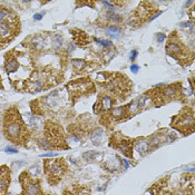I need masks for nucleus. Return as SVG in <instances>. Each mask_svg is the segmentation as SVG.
<instances>
[{
  "instance_id": "1",
  "label": "nucleus",
  "mask_w": 195,
  "mask_h": 195,
  "mask_svg": "<svg viewBox=\"0 0 195 195\" xmlns=\"http://www.w3.org/2000/svg\"><path fill=\"white\" fill-rule=\"evenodd\" d=\"M5 133L10 139L18 140L22 134V126L17 118H10L5 124Z\"/></svg>"
},
{
  "instance_id": "2",
  "label": "nucleus",
  "mask_w": 195,
  "mask_h": 195,
  "mask_svg": "<svg viewBox=\"0 0 195 195\" xmlns=\"http://www.w3.org/2000/svg\"><path fill=\"white\" fill-rule=\"evenodd\" d=\"M45 165L50 177H59L66 167L63 161H47Z\"/></svg>"
},
{
  "instance_id": "3",
  "label": "nucleus",
  "mask_w": 195,
  "mask_h": 195,
  "mask_svg": "<svg viewBox=\"0 0 195 195\" xmlns=\"http://www.w3.org/2000/svg\"><path fill=\"white\" fill-rule=\"evenodd\" d=\"M45 105L50 108V109H56L57 107L59 106L60 104V95H59V92H52L48 96H46L45 98Z\"/></svg>"
},
{
  "instance_id": "4",
  "label": "nucleus",
  "mask_w": 195,
  "mask_h": 195,
  "mask_svg": "<svg viewBox=\"0 0 195 195\" xmlns=\"http://www.w3.org/2000/svg\"><path fill=\"white\" fill-rule=\"evenodd\" d=\"M9 182H10L9 173L6 170V167H2L0 170V195H5Z\"/></svg>"
},
{
  "instance_id": "5",
  "label": "nucleus",
  "mask_w": 195,
  "mask_h": 195,
  "mask_svg": "<svg viewBox=\"0 0 195 195\" xmlns=\"http://www.w3.org/2000/svg\"><path fill=\"white\" fill-rule=\"evenodd\" d=\"M90 86H92L90 82H71V84H69V89L71 92H74V93H77V94L80 93V94H82V93L87 92Z\"/></svg>"
},
{
  "instance_id": "6",
  "label": "nucleus",
  "mask_w": 195,
  "mask_h": 195,
  "mask_svg": "<svg viewBox=\"0 0 195 195\" xmlns=\"http://www.w3.org/2000/svg\"><path fill=\"white\" fill-rule=\"evenodd\" d=\"M194 124V118L192 114H184L180 117V120L177 122V126L180 128H189V126L192 127Z\"/></svg>"
},
{
  "instance_id": "7",
  "label": "nucleus",
  "mask_w": 195,
  "mask_h": 195,
  "mask_svg": "<svg viewBox=\"0 0 195 195\" xmlns=\"http://www.w3.org/2000/svg\"><path fill=\"white\" fill-rule=\"evenodd\" d=\"M25 195H40L39 184L32 181H26L25 183Z\"/></svg>"
},
{
  "instance_id": "8",
  "label": "nucleus",
  "mask_w": 195,
  "mask_h": 195,
  "mask_svg": "<svg viewBox=\"0 0 195 195\" xmlns=\"http://www.w3.org/2000/svg\"><path fill=\"white\" fill-rule=\"evenodd\" d=\"M166 50L170 55H173V56H181L183 54V48L182 46L176 43V41H171L168 43L167 47H166Z\"/></svg>"
},
{
  "instance_id": "9",
  "label": "nucleus",
  "mask_w": 195,
  "mask_h": 195,
  "mask_svg": "<svg viewBox=\"0 0 195 195\" xmlns=\"http://www.w3.org/2000/svg\"><path fill=\"white\" fill-rule=\"evenodd\" d=\"M116 147L122 153H124L126 156H131V152H132V143H131V140H128V139H122V140H120L117 143Z\"/></svg>"
},
{
  "instance_id": "10",
  "label": "nucleus",
  "mask_w": 195,
  "mask_h": 195,
  "mask_svg": "<svg viewBox=\"0 0 195 195\" xmlns=\"http://www.w3.org/2000/svg\"><path fill=\"white\" fill-rule=\"evenodd\" d=\"M105 166L109 171H116L120 170V167H122V164H120V158L117 157V156H115V155H113V156H109V158L106 161Z\"/></svg>"
},
{
  "instance_id": "11",
  "label": "nucleus",
  "mask_w": 195,
  "mask_h": 195,
  "mask_svg": "<svg viewBox=\"0 0 195 195\" xmlns=\"http://www.w3.org/2000/svg\"><path fill=\"white\" fill-rule=\"evenodd\" d=\"M46 44H47V39H46V37H45V36H40V35L35 36L31 40V45L36 48V49H38V50L44 49L45 47H46Z\"/></svg>"
},
{
  "instance_id": "12",
  "label": "nucleus",
  "mask_w": 195,
  "mask_h": 195,
  "mask_svg": "<svg viewBox=\"0 0 195 195\" xmlns=\"http://www.w3.org/2000/svg\"><path fill=\"white\" fill-rule=\"evenodd\" d=\"M22 118L25 120L26 125L30 126V127H35V128L39 127V123H40V122H39L38 118H36L32 114L30 113L24 114V115H22Z\"/></svg>"
},
{
  "instance_id": "13",
  "label": "nucleus",
  "mask_w": 195,
  "mask_h": 195,
  "mask_svg": "<svg viewBox=\"0 0 195 195\" xmlns=\"http://www.w3.org/2000/svg\"><path fill=\"white\" fill-rule=\"evenodd\" d=\"M11 32V26L9 22L0 21V38H6Z\"/></svg>"
},
{
  "instance_id": "14",
  "label": "nucleus",
  "mask_w": 195,
  "mask_h": 195,
  "mask_svg": "<svg viewBox=\"0 0 195 195\" xmlns=\"http://www.w3.org/2000/svg\"><path fill=\"white\" fill-rule=\"evenodd\" d=\"M27 89L31 93H38L43 89V80L41 79H37L35 82H30L27 86Z\"/></svg>"
},
{
  "instance_id": "15",
  "label": "nucleus",
  "mask_w": 195,
  "mask_h": 195,
  "mask_svg": "<svg viewBox=\"0 0 195 195\" xmlns=\"http://www.w3.org/2000/svg\"><path fill=\"white\" fill-rule=\"evenodd\" d=\"M135 148H136V151L138 152L140 155H145V154L148 152L150 144H148L146 140H138V142L135 144Z\"/></svg>"
},
{
  "instance_id": "16",
  "label": "nucleus",
  "mask_w": 195,
  "mask_h": 195,
  "mask_svg": "<svg viewBox=\"0 0 195 195\" xmlns=\"http://www.w3.org/2000/svg\"><path fill=\"white\" fill-rule=\"evenodd\" d=\"M6 68L8 73H15V71H17L19 68L18 60H17L16 58H9V59L7 60Z\"/></svg>"
},
{
  "instance_id": "17",
  "label": "nucleus",
  "mask_w": 195,
  "mask_h": 195,
  "mask_svg": "<svg viewBox=\"0 0 195 195\" xmlns=\"http://www.w3.org/2000/svg\"><path fill=\"white\" fill-rule=\"evenodd\" d=\"M99 105H101V109H104V110H109V109L112 108V106H113V99H112V97H109V96H104L103 98H101Z\"/></svg>"
},
{
  "instance_id": "18",
  "label": "nucleus",
  "mask_w": 195,
  "mask_h": 195,
  "mask_svg": "<svg viewBox=\"0 0 195 195\" xmlns=\"http://www.w3.org/2000/svg\"><path fill=\"white\" fill-rule=\"evenodd\" d=\"M125 113H126V109L125 107L123 106H120V107H116V108H114L113 110H112V117H113L114 120H120V118H123L124 116H125Z\"/></svg>"
},
{
  "instance_id": "19",
  "label": "nucleus",
  "mask_w": 195,
  "mask_h": 195,
  "mask_svg": "<svg viewBox=\"0 0 195 195\" xmlns=\"http://www.w3.org/2000/svg\"><path fill=\"white\" fill-rule=\"evenodd\" d=\"M106 34L110 38L115 39V38H118L120 36V29L116 26H110V27H107Z\"/></svg>"
},
{
  "instance_id": "20",
  "label": "nucleus",
  "mask_w": 195,
  "mask_h": 195,
  "mask_svg": "<svg viewBox=\"0 0 195 195\" xmlns=\"http://www.w3.org/2000/svg\"><path fill=\"white\" fill-rule=\"evenodd\" d=\"M101 137H103V129H101V128L94 131L92 133V136H90V138H92V140H93V143L95 145L99 144V142L101 140Z\"/></svg>"
},
{
  "instance_id": "21",
  "label": "nucleus",
  "mask_w": 195,
  "mask_h": 195,
  "mask_svg": "<svg viewBox=\"0 0 195 195\" xmlns=\"http://www.w3.org/2000/svg\"><path fill=\"white\" fill-rule=\"evenodd\" d=\"M177 90L176 88H174V86H167L163 89V96L166 98H172L176 95Z\"/></svg>"
},
{
  "instance_id": "22",
  "label": "nucleus",
  "mask_w": 195,
  "mask_h": 195,
  "mask_svg": "<svg viewBox=\"0 0 195 195\" xmlns=\"http://www.w3.org/2000/svg\"><path fill=\"white\" fill-rule=\"evenodd\" d=\"M71 65L76 70H82L84 67L86 66V62L82 59H73L71 60Z\"/></svg>"
},
{
  "instance_id": "23",
  "label": "nucleus",
  "mask_w": 195,
  "mask_h": 195,
  "mask_svg": "<svg viewBox=\"0 0 195 195\" xmlns=\"http://www.w3.org/2000/svg\"><path fill=\"white\" fill-rule=\"evenodd\" d=\"M63 43H64V38L62 35H55L54 36V38H52V46H54L55 49L60 48L63 46Z\"/></svg>"
},
{
  "instance_id": "24",
  "label": "nucleus",
  "mask_w": 195,
  "mask_h": 195,
  "mask_svg": "<svg viewBox=\"0 0 195 195\" xmlns=\"http://www.w3.org/2000/svg\"><path fill=\"white\" fill-rule=\"evenodd\" d=\"M138 109H139V106H138V104H137V101L131 103V105L127 107V112L131 114V115L137 113V112H138Z\"/></svg>"
},
{
  "instance_id": "25",
  "label": "nucleus",
  "mask_w": 195,
  "mask_h": 195,
  "mask_svg": "<svg viewBox=\"0 0 195 195\" xmlns=\"http://www.w3.org/2000/svg\"><path fill=\"white\" fill-rule=\"evenodd\" d=\"M150 99H151V98H150L147 95H143V96L139 97V99L137 101V104H138L139 107L143 108V107H145L146 105H147V103L150 101Z\"/></svg>"
},
{
  "instance_id": "26",
  "label": "nucleus",
  "mask_w": 195,
  "mask_h": 195,
  "mask_svg": "<svg viewBox=\"0 0 195 195\" xmlns=\"http://www.w3.org/2000/svg\"><path fill=\"white\" fill-rule=\"evenodd\" d=\"M40 172H41V170H40V167H39L38 165H32L31 167L29 168V173H30L34 177L38 176V175L40 174Z\"/></svg>"
},
{
  "instance_id": "27",
  "label": "nucleus",
  "mask_w": 195,
  "mask_h": 195,
  "mask_svg": "<svg viewBox=\"0 0 195 195\" xmlns=\"http://www.w3.org/2000/svg\"><path fill=\"white\" fill-rule=\"evenodd\" d=\"M95 156H96V153H95V152H86V153H84V155H82V157L85 158V159H87V161H94Z\"/></svg>"
},
{
  "instance_id": "28",
  "label": "nucleus",
  "mask_w": 195,
  "mask_h": 195,
  "mask_svg": "<svg viewBox=\"0 0 195 195\" xmlns=\"http://www.w3.org/2000/svg\"><path fill=\"white\" fill-rule=\"evenodd\" d=\"M39 145H40V147L44 148V150H49V148H50L49 142L46 140V139H39Z\"/></svg>"
},
{
  "instance_id": "29",
  "label": "nucleus",
  "mask_w": 195,
  "mask_h": 195,
  "mask_svg": "<svg viewBox=\"0 0 195 195\" xmlns=\"http://www.w3.org/2000/svg\"><path fill=\"white\" fill-rule=\"evenodd\" d=\"M159 143H161V138H159V137H154V138H152L151 143H150V146H151V147H156Z\"/></svg>"
},
{
  "instance_id": "30",
  "label": "nucleus",
  "mask_w": 195,
  "mask_h": 195,
  "mask_svg": "<svg viewBox=\"0 0 195 195\" xmlns=\"http://www.w3.org/2000/svg\"><path fill=\"white\" fill-rule=\"evenodd\" d=\"M98 44H101L103 47H106V48H108V47H110L112 45H110V41H108V40H103V39H97L96 40Z\"/></svg>"
},
{
  "instance_id": "31",
  "label": "nucleus",
  "mask_w": 195,
  "mask_h": 195,
  "mask_svg": "<svg viewBox=\"0 0 195 195\" xmlns=\"http://www.w3.org/2000/svg\"><path fill=\"white\" fill-rule=\"evenodd\" d=\"M9 15V11L6 10V9H3V8H0V20H2V19L7 17Z\"/></svg>"
},
{
  "instance_id": "32",
  "label": "nucleus",
  "mask_w": 195,
  "mask_h": 195,
  "mask_svg": "<svg viewBox=\"0 0 195 195\" xmlns=\"http://www.w3.org/2000/svg\"><path fill=\"white\" fill-rule=\"evenodd\" d=\"M5 151H6V153H9V154H16V153H18V150L15 148V147H6Z\"/></svg>"
},
{
  "instance_id": "33",
  "label": "nucleus",
  "mask_w": 195,
  "mask_h": 195,
  "mask_svg": "<svg viewBox=\"0 0 195 195\" xmlns=\"http://www.w3.org/2000/svg\"><path fill=\"white\" fill-rule=\"evenodd\" d=\"M156 40L157 43H162L165 40V35L164 34H156Z\"/></svg>"
},
{
  "instance_id": "34",
  "label": "nucleus",
  "mask_w": 195,
  "mask_h": 195,
  "mask_svg": "<svg viewBox=\"0 0 195 195\" xmlns=\"http://www.w3.org/2000/svg\"><path fill=\"white\" fill-rule=\"evenodd\" d=\"M76 49V47H75V45L74 44H68V46H67V52H71V51H74Z\"/></svg>"
},
{
  "instance_id": "35",
  "label": "nucleus",
  "mask_w": 195,
  "mask_h": 195,
  "mask_svg": "<svg viewBox=\"0 0 195 195\" xmlns=\"http://www.w3.org/2000/svg\"><path fill=\"white\" fill-rule=\"evenodd\" d=\"M193 26V22H189V21H187V22H182L181 24V27H183V28H191Z\"/></svg>"
},
{
  "instance_id": "36",
  "label": "nucleus",
  "mask_w": 195,
  "mask_h": 195,
  "mask_svg": "<svg viewBox=\"0 0 195 195\" xmlns=\"http://www.w3.org/2000/svg\"><path fill=\"white\" fill-rule=\"evenodd\" d=\"M57 156L56 153H47V154H43L41 157H55Z\"/></svg>"
},
{
  "instance_id": "37",
  "label": "nucleus",
  "mask_w": 195,
  "mask_h": 195,
  "mask_svg": "<svg viewBox=\"0 0 195 195\" xmlns=\"http://www.w3.org/2000/svg\"><path fill=\"white\" fill-rule=\"evenodd\" d=\"M45 15V13H35L34 15V19L35 20H40V19L43 18V16Z\"/></svg>"
},
{
  "instance_id": "38",
  "label": "nucleus",
  "mask_w": 195,
  "mask_h": 195,
  "mask_svg": "<svg viewBox=\"0 0 195 195\" xmlns=\"http://www.w3.org/2000/svg\"><path fill=\"white\" fill-rule=\"evenodd\" d=\"M138 69H139V67L137 65H132V66H131V70H132L133 73H137Z\"/></svg>"
},
{
  "instance_id": "39",
  "label": "nucleus",
  "mask_w": 195,
  "mask_h": 195,
  "mask_svg": "<svg viewBox=\"0 0 195 195\" xmlns=\"http://www.w3.org/2000/svg\"><path fill=\"white\" fill-rule=\"evenodd\" d=\"M136 56H137V51L136 50H133L132 52H131V60H134L135 58H136Z\"/></svg>"
},
{
  "instance_id": "40",
  "label": "nucleus",
  "mask_w": 195,
  "mask_h": 195,
  "mask_svg": "<svg viewBox=\"0 0 195 195\" xmlns=\"http://www.w3.org/2000/svg\"><path fill=\"white\" fill-rule=\"evenodd\" d=\"M123 163H124V165H125V168H128V166H129V164H128V162H127L126 159H124V161H123Z\"/></svg>"
}]
</instances>
